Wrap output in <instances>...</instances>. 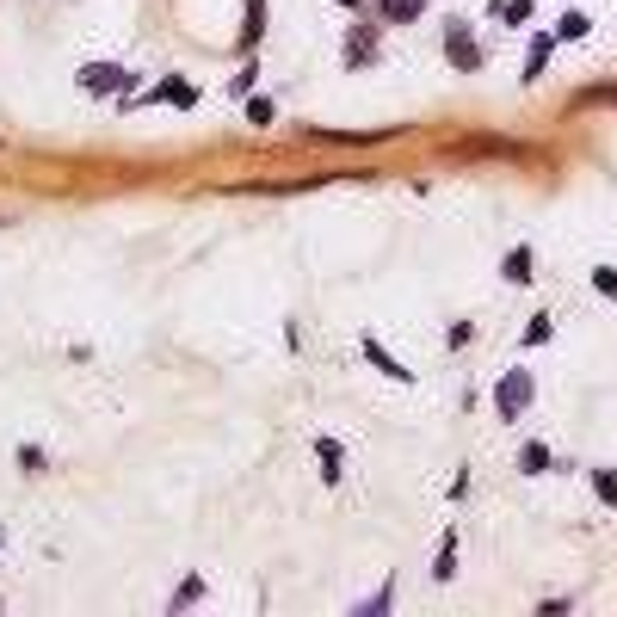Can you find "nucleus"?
Here are the masks:
<instances>
[{
  "label": "nucleus",
  "mask_w": 617,
  "mask_h": 617,
  "mask_svg": "<svg viewBox=\"0 0 617 617\" xmlns=\"http://www.w3.org/2000/svg\"><path fill=\"white\" fill-rule=\"evenodd\" d=\"M525 408H531V371H506V383H500V414L519 420Z\"/></svg>",
  "instance_id": "nucleus-1"
},
{
  "label": "nucleus",
  "mask_w": 617,
  "mask_h": 617,
  "mask_svg": "<svg viewBox=\"0 0 617 617\" xmlns=\"http://www.w3.org/2000/svg\"><path fill=\"white\" fill-rule=\"evenodd\" d=\"M118 87H130L124 68H112V62H87L81 68V93H118Z\"/></svg>",
  "instance_id": "nucleus-2"
},
{
  "label": "nucleus",
  "mask_w": 617,
  "mask_h": 617,
  "mask_svg": "<svg viewBox=\"0 0 617 617\" xmlns=\"http://www.w3.org/2000/svg\"><path fill=\"white\" fill-rule=\"evenodd\" d=\"M445 50H451V62L463 68V75H476V68H482V56H476V44H469V31H463L457 19L445 25Z\"/></svg>",
  "instance_id": "nucleus-3"
},
{
  "label": "nucleus",
  "mask_w": 617,
  "mask_h": 617,
  "mask_svg": "<svg viewBox=\"0 0 617 617\" xmlns=\"http://www.w3.org/2000/svg\"><path fill=\"white\" fill-rule=\"evenodd\" d=\"M365 358H371V365H377V371H383V377H395V383H414V371H408V365H402V358H389V352H383V346H377V340H365Z\"/></svg>",
  "instance_id": "nucleus-4"
},
{
  "label": "nucleus",
  "mask_w": 617,
  "mask_h": 617,
  "mask_svg": "<svg viewBox=\"0 0 617 617\" xmlns=\"http://www.w3.org/2000/svg\"><path fill=\"white\" fill-rule=\"evenodd\" d=\"M260 38H266V0H247V25H241V44L253 50Z\"/></svg>",
  "instance_id": "nucleus-5"
},
{
  "label": "nucleus",
  "mask_w": 617,
  "mask_h": 617,
  "mask_svg": "<svg viewBox=\"0 0 617 617\" xmlns=\"http://www.w3.org/2000/svg\"><path fill=\"white\" fill-rule=\"evenodd\" d=\"M420 7H426V0H377V13H383L389 25H408V19H420Z\"/></svg>",
  "instance_id": "nucleus-6"
},
{
  "label": "nucleus",
  "mask_w": 617,
  "mask_h": 617,
  "mask_svg": "<svg viewBox=\"0 0 617 617\" xmlns=\"http://www.w3.org/2000/svg\"><path fill=\"white\" fill-rule=\"evenodd\" d=\"M550 50H556V38H537V44H531V56H525V81H537L543 68H550Z\"/></svg>",
  "instance_id": "nucleus-7"
},
{
  "label": "nucleus",
  "mask_w": 617,
  "mask_h": 617,
  "mask_svg": "<svg viewBox=\"0 0 617 617\" xmlns=\"http://www.w3.org/2000/svg\"><path fill=\"white\" fill-rule=\"evenodd\" d=\"M155 99H167V105H198V87H192V81H161Z\"/></svg>",
  "instance_id": "nucleus-8"
},
{
  "label": "nucleus",
  "mask_w": 617,
  "mask_h": 617,
  "mask_svg": "<svg viewBox=\"0 0 617 617\" xmlns=\"http://www.w3.org/2000/svg\"><path fill=\"white\" fill-rule=\"evenodd\" d=\"M371 50H377L371 25H358V31H352V44H346V62H371Z\"/></svg>",
  "instance_id": "nucleus-9"
},
{
  "label": "nucleus",
  "mask_w": 617,
  "mask_h": 617,
  "mask_svg": "<svg viewBox=\"0 0 617 617\" xmlns=\"http://www.w3.org/2000/svg\"><path fill=\"white\" fill-rule=\"evenodd\" d=\"M315 457H321V476L340 482V445H334V439H315Z\"/></svg>",
  "instance_id": "nucleus-10"
},
{
  "label": "nucleus",
  "mask_w": 617,
  "mask_h": 617,
  "mask_svg": "<svg viewBox=\"0 0 617 617\" xmlns=\"http://www.w3.org/2000/svg\"><path fill=\"white\" fill-rule=\"evenodd\" d=\"M506 278H513V284L531 278V247H513V253H506Z\"/></svg>",
  "instance_id": "nucleus-11"
},
{
  "label": "nucleus",
  "mask_w": 617,
  "mask_h": 617,
  "mask_svg": "<svg viewBox=\"0 0 617 617\" xmlns=\"http://www.w3.org/2000/svg\"><path fill=\"white\" fill-rule=\"evenodd\" d=\"M519 469H525V476H543V469H550V451H543V445H525V451H519Z\"/></svg>",
  "instance_id": "nucleus-12"
},
{
  "label": "nucleus",
  "mask_w": 617,
  "mask_h": 617,
  "mask_svg": "<svg viewBox=\"0 0 617 617\" xmlns=\"http://www.w3.org/2000/svg\"><path fill=\"white\" fill-rule=\"evenodd\" d=\"M587 31H593V19H587V13H568V19L556 25V38H587Z\"/></svg>",
  "instance_id": "nucleus-13"
},
{
  "label": "nucleus",
  "mask_w": 617,
  "mask_h": 617,
  "mask_svg": "<svg viewBox=\"0 0 617 617\" xmlns=\"http://www.w3.org/2000/svg\"><path fill=\"white\" fill-rule=\"evenodd\" d=\"M537 340H550V315H537L531 328H525V346H537Z\"/></svg>",
  "instance_id": "nucleus-14"
},
{
  "label": "nucleus",
  "mask_w": 617,
  "mask_h": 617,
  "mask_svg": "<svg viewBox=\"0 0 617 617\" xmlns=\"http://www.w3.org/2000/svg\"><path fill=\"white\" fill-rule=\"evenodd\" d=\"M593 284H599L605 297H611V290H617V272H611V266H599V272H593Z\"/></svg>",
  "instance_id": "nucleus-15"
},
{
  "label": "nucleus",
  "mask_w": 617,
  "mask_h": 617,
  "mask_svg": "<svg viewBox=\"0 0 617 617\" xmlns=\"http://www.w3.org/2000/svg\"><path fill=\"white\" fill-rule=\"evenodd\" d=\"M340 7H358V0H340Z\"/></svg>",
  "instance_id": "nucleus-16"
}]
</instances>
